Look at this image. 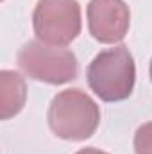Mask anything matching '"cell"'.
<instances>
[{
    "mask_svg": "<svg viewBox=\"0 0 152 154\" xmlns=\"http://www.w3.org/2000/svg\"><path fill=\"white\" fill-rule=\"evenodd\" d=\"M27 88L25 81L18 72L2 70L0 72V116L2 120H9L18 115L25 106Z\"/></svg>",
    "mask_w": 152,
    "mask_h": 154,
    "instance_id": "cell-6",
    "label": "cell"
},
{
    "mask_svg": "<svg viewBox=\"0 0 152 154\" xmlns=\"http://www.w3.org/2000/svg\"><path fill=\"white\" fill-rule=\"evenodd\" d=\"M86 77L91 91L102 100L120 102L129 99L136 81V66L129 48L118 45L102 50L90 63Z\"/></svg>",
    "mask_w": 152,
    "mask_h": 154,
    "instance_id": "cell-2",
    "label": "cell"
},
{
    "mask_svg": "<svg viewBox=\"0 0 152 154\" xmlns=\"http://www.w3.org/2000/svg\"><path fill=\"white\" fill-rule=\"evenodd\" d=\"M32 25L38 41L66 47L81 32V5L77 0H39Z\"/></svg>",
    "mask_w": 152,
    "mask_h": 154,
    "instance_id": "cell-4",
    "label": "cell"
},
{
    "mask_svg": "<svg viewBox=\"0 0 152 154\" xmlns=\"http://www.w3.org/2000/svg\"><path fill=\"white\" fill-rule=\"evenodd\" d=\"M18 65L25 75L47 84H65L77 75L75 54L43 41L25 43L18 52Z\"/></svg>",
    "mask_w": 152,
    "mask_h": 154,
    "instance_id": "cell-3",
    "label": "cell"
},
{
    "mask_svg": "<svg viewBox=\"0 0 152 154\" xmlns=\"http://www.w3.org/2000/svg\"><path fill=\"white\" fill-rule=\"evenodd\" d=\"M47 118L57 138L82 142L95 134L100 124V109L86 91L70 88L52 99Z\"/></svg>",
    "mask_w": 152,
    "mask_h": 154,
    "instance_id": "cell-1",
    "label": "cell"
},
{
    "mask_svg": "<svg viewBox=\"0 0 152 154\" xmlns=\"http://www.w3.org/2000/svg\"><path fill=\"white\" fill-rule=\"evenodd\" d=\"M88 29L100 43H118L125 38L131 25V13L123 0H90Z\"/></svg>",
    "mask_w": 152,
    "mask_h": 154,
    "instance_id": "cell-5",
    "label": "cell"
},
{
    "mask_svg": "<svg viewBox=\"0 0 152 154\" xmlns=\"http://www.w3.org/2000/svg\"><path fill=\"white\" fill-rule=\"evenodd\" d=\"M150 79H152V61H150Z\"/></svg>",
    "mask_w": 152,
    "mask_h": 154,
    "instance_id": "cell-9",
    "label": "cell"
},
{
    "mask_svg": "<svg viewBox=\"0 0 152 154\" xmlns=\"http://www.w3.org/2000/svg\"><path fill=\"white\" fill-rule=\"evenodd\" d=\"M75 154H108V152H104V151H100V149H95V147H86V149L77 151Z\"/></svg>",
    "mask_w": 152,
    "mask_h": 154,
    "instance_id": "cell-8",
    "label": "cell"
},
{
    "mask_svg": "<svg viewBox=\"0 0 152 154\" xmlns=\"http://www.w3.org/2000/svg\"><path fill=\"white\" fill-rule=\"evenodd\" d=\"M134 151L136 154H152V122L138 127L134 134Z\"/></svg>",
    "mask_w": 152,
    "mask_h": 154,
    "instance_id": "cell-7",
    "label": "cell"
}]
</instances>
